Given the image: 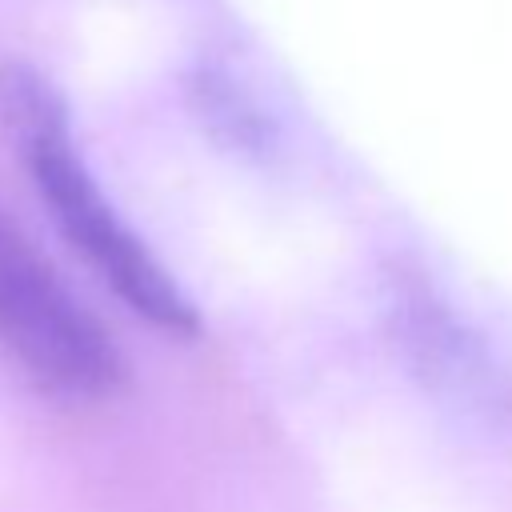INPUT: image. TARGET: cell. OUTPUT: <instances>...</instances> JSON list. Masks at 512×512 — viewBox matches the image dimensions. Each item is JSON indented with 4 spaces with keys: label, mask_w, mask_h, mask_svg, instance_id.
I'll use <instances>...</instances> for the list:
<instances>
[{
    "label": "cell",
    "mask_w": 512,
    "mask_h": 512,
    "mask_svg": "<svg viewBox=\"0 0 512 512\" xmlns=\"http://www.w3.org/2000/svg\"><path fill=\"white\" fill-rule=\"evenodd\" d=\"M0 132L88 268L148 324L172 336H196V304L100 192L72 140L64 96L28 60L0 64Z\"/></svg>",
    "instance_id": "cell-1"
},
{
    "label": "cell",
    "mask_w": 512,
    "mask_h": 512,
    "mask_svg": "<svg viewBox=\"0 0 512 512\" xmlns=\"http://www.w3.org/2000/svg\"><path fill=\"white\" fill-rule=\"evenodd\" d=\"M0 352L44 392L96 404L120 392L124 356L36 244L0 212Z\"/></svg>",
    "instance_id": "cell-2"
}]
</instances>
